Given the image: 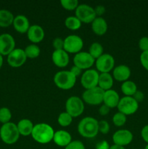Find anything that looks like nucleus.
I'll use <instances>...</instances> for the list:
<instances>
[{"instance_id": "a878e982", "label": "nucleus", "mask_w": 148, "mask_h": 149, "mask_svg": "<svg viewBox=\"0 0 148 149\" xmlns=\"http://www.w3.org/2000/svg\"><path fill=\"white\" fill-rule=\"evenodd\" d=\"M137 90V86L133 81L127 80L122 83L121 91L125 95V96L132 97Z\"/></svg>"}, {"instance_id": "de8ad7c7", "label": "nucleus", "mask_w": 148, "mask_h": 149, "mask_svg": "<svg viewBox=\"0 0 148 149\" xmlns=\"http://www.w3.org/2000/svg\"><path fill=\"white\" fill-rule=\"evenodd\" d=\"M145 149H148V144H147V146H145Z\"/></svg>"}, {"instance_id": "39448f33", "label": "nucleus", "mask_w": 148, "mask_h": 149, "mask_svg": "<svg viewBox=\"0 0 148 149\" xmlns=\"http://www.w3.org/2000/svg\"><path fill=\"white\" fill-rule=\"evenodd\" d=\"M65 110L73 118L78 117L84 111V101L78 96H71L66 100Z\"/></svg>"}, {"instance_id": "e433bc0d", "label": "nucleus", "mask_w": 148, "mask_h": 149, "mask_svg": "<svg viewBox=\"0 0 148 149\" xmlns=\"http://www.w3.org/2000/svg\"><path fill=\"white\" fill-rule=\"evenodd\" d=\"M52 45L55 48V50H59V49H63L64 47V39L59 37L55 38L52 42Z\"/></svg>"}, {"instance_id": "a19ab883", "label": "nucleus", "mask_w": 148, "mask_h": 149, "mask_svg": "<svg viewBox=\"0 0 148 149\" xmlns=\"http://www.w3.org/2000/svg\"><path fill=\"white\" fill-rule=\"evenodd\" d=\"M141 136L142 139L148 144V125H145L141 130Z\"/></svg>"}, {"instance_id": "a211bd4d", "label": "nucleus", "mask_w": 148, "mask_h": 149, "mask_svg": "<svg viewBox=\"0 0 148 149\" xmlns=\"http://www.w3.org/2000/svg\"><path fill=\"white\" fill-rule=\"evenodd\" d=\"M131 69L126 65H119L113 68V77L118 81H126L130 77Z\"/></svg>"}, {"instance_id": "58836bf2", "label": "nucleus", "mask_w": 148, "mask_h": 149, "mask_svg": "<svg viewBox=\"0 0 148 149\" xmlns=\"http://www.w3.org/2000/svg\"><path fill=\"white\" fill-rule=\"evenodd\" d=\"M132 97H133V99H134L136 102L140 103V102L143 101L144 99H145V94H144L142 91H140V90H137Z\"/></svg>"}, {"instance_id": "f704fd0d", "label": "nucleus", "mask_w": 148, "mask_h": 149, "mask_svg": "<svg viewBox=\"0 0 148 149\" xmlns=\"http://www.w3.org/2000/svg\"><path fill=\"white\" fill-rule=\"evenodd\" d=\"M65 149H85L84 143L80 141H71V143L68 144Z\"/></svg>"}, {"instance_id": "7c9ffc66", "label": "nucleus", "mask_w": 148, "mask_h": 149, "mask_svg": "<svg viewBox=\"0 0 148 149\" xmlns=\"http://www.w3.org/2000/svg\"><path fill=\"white\" fill-rule=\"evenodd\" d=\"M12 118V113L8 108L3 107L0 109V122L3 125L10 122Z\"/></svg>"}, {"instance_id": "6ab92c4d", "label": "nucleus", "mask_w": 148, "mask_h": 149, "mask_svg": "<svg viewBox=\"0 0 148 149\" xmlns=\"http://www.w3.org/2000/svg\"><path fill=\"white\" fill-rule=\"evenodd\" d=\"M12 24L15 29L21 33H27L30 26L28 17L23 15H18L15 17Z\"/></svg>"}, {"instance_id": "f3484780", "label": "nucleus", "mask_w": 148, "mask_h": 149, "mask_svg": "<svg viewBox=\"0 0 148 149\" xmlns=\"http://www.w3.org/2000/svg\"><path fill=\"white\" fill-rule=\"evenodd\" d=\"M52 59L55 65L59 68L66 67L70 61L68 53L64 49L54 51L52 55Z\"/></svg>"}, {"instance_id": "412c9836", "label": "nucleus", "mask_w": 148, "mask_h": 149, "mask_svg": "<svg viewBox=\"0 0 148 149\" xmlns=\"http://www.w3.org/2000/svg\"><path fill=\"white\" fill-rule=\"evenodd\" d=\"M120 97L118 93L113 90H109L104 91L103 97V103L104 105L108 106L110 109L117 107L120 101Z\"/></svg>"}, {"instance_id": "423d86ee", "label": "nucleus", "mask_w": 148, "mask_h": 149, "mask_svg": "<svg viewBox=\"0 0 148 149\" xmlns=\"http://www.w3.org/2000/svg\"><path fill=\"white\" fill-rule=\"evenodd\" d=\"M104 93V90L100 88L98 86L94 88L86 90L82 94L83 100L87 104L92 106L100 105L103 102Z\"/></svg>"}, {"instance_id": "6e6552de", "label": "nucleus", "mask_w": 148, "mask_h": 149, "mask_svg": "<svg viewBox=\"0 0 148 149\" xmlns=\"http://www.w3.org/2000/svg\"><path fill=\"white\" fill-rule=\"evenodd\" d=\"M75 16L81 23H90L97 17L94 8L86 4H81L75 9Z\"/></svg>"}, {"instance_id": "f8f14e48", "label": "nucleus", "mask_w": 148, "mask_h": 149, "mask_svg": "<svg viewBox=\"0 0 148 149\" xmlns=\"http://www.w3.org/2000/svg\"><path fill=\"white\" fill-rule=\"evenodd\" d=\"M74 65L83 69H90L95 63V59L89 53V52H79L76 53L73 58Z\"/></svg>"}, {"instance_id": "f257e3e1", "label": "nucleus", "mask_w": 148, "mask_h": 149, "mask_svg": "<svg viewBox=\"0 0 148 149\" xmlns=\"http://www.w3.org/2000/svg\"><path fill=\"white\" fill-rule=\"evenodd\" d=\"M54 134L55 131L50 125L46 123H39L34 125L31 136L39 143L46 144L53 141Z\"/></svg>"}, {"instance_id": "79ce46f5", "label": "nucleus", "mask_w": 148, "mask_h": 149, "mask_svg": "<svg viewBox=\"0 0 148 149\" xmlns=\"http://www.w3.org/2000/svg\"><path fill=\"white\" fill-rule=\"evenodd\" d=\"M110 108L108 106H107L106 105L103 104L99 109V113L102 116H105V115L108 114L109 112H110Z\"/></svg>"}, {"instance_id": "4be33fe9", "label": "nucleus", "mask_w": 148, "mask_h": 149, "mask_svg": "<svg viewBox=\"0 0 148 149\" xmlns=\"http://www.w3.org/2000/svg\"><path fill=\"white\" fill-rule=\"evenodd\" d=\"M107 23L103 17H97L91 23V29L98 36H102L107 31Z\"/></svg>"}, {"instance_id": "a18cd8bd", "label": "nucleus", "mask_w": 148, "mask_h": 149, "mask_svg": "<svg viewBox=\"0 0 148 149\" xmlns=\"http://www.w3.org/2000/svg\"><path fill=\"white\" fill-rule=\"evenodd\" d=\"M110 149H126L123 146H118V145H113L110 146Z\"/></svg>"}, {"instance_id": "72a5a7b5", "label": "nucleus", "mask_w": 148, "mask_h": 149, "mask_svg": "<svg viewBox=\"0 0 148 149\" xmlns=\"http://www.w3.org/2000/svg\"><path fill=\"white\" fill-rule=\"evenodd\" d=\"M99 132L102 134H107L110 131V125L106 120H101L98 122Z\"/></svg>"}, {"instance_id": "aec40b11", "label": "nucleus", "mask_w": 148, "mask_h": 149, "mask_svg": "<svg viewBox=\"0 0 148 149\" xmlns=\"http://www.w3.org/2000/svg\"><path fill=\"white\" fill-rule=\"evenodd\" d=\"M53 141L55 144L60 147H66L72 141V137L68 132L65 130H58L55 132Z\"/></svg>"}, {"instance_id": "c9c22d12", "label": "nucleus", "mask_w": 148, "mask_h": 149, "mask_svg": "<svg viewBox=\"0 0 148 149\" xmlns=\"http://www.w3.org/2000/svg\"><path fill=\"white\" fill-rule=\"evenodd\" d=\"M139 47L142 52L148 51V37L143 36L139 41Z\"/></svg>"}, {"instance_id": "20e7f679", "label": "nucleus", "mask_w": 148, "mask_h": 149, "mask_svg": "<svg viewBox=\"0 0 148 149\" xmlns=\"http://www.w3.org/2000/svg\"><path fill=\"white\" fill-rule=\"evenodd\" d=\"M77 78L70 71H60L55 74L54 82L61 90H68L73 88L76 82Z\"/></svg>"}, {"instance_id": "c756f323", "label": "nucleus", "mask_w": 148, "mask_h": 149, "mask_svg": "<svg viewBox=\"0 0 148 149\" xmlns=\"http://www.w3.org/2000/svg\"><path fill=\"white\" fill-rule=\"evenodd\" d=\"M57 122L60 126L62 127H68L72 123L73 117L68 113L62 112L59 115L57 118Z\"/></svg>"}, {"instance_id": "ddd939ff", "label": "nucleus", "mask_w": 148, "mask_h": 149, "mask_svg": "<svg viewBox=\"0 0 148 149\" xmlns=\"http://www.w3.org/2000/svg\"><path fill=\"white\" fill-rule=\"evenodd\" d=\"M27 60L24 49L15 48L7 55V63L13 68L22 66Z\"/></svg>"}, {"instance_id": "b1692460", "label": "nucleus", "mask_w": 148, "mask_h": 149, "mask_svg": "<svg viewBox=\"0 0 148 149\" xmlns=\"http://www.w3.org/2000/svg\"><path fill=\"white\" fill-rule=\"evenodd\" d=\"M113 85V77L110 73H101L99 77L98 87L104 91L111 90Z\"/></svg>"}, {"instance_id": "37998d69", "label": "nucleus", "mask_w": 148, "mask_h": 149, "mask_svg": "<svg viewBox=\"0 0 148 149\" xmlns=\"http://www.w3.org/2000/svg\"><path fill=\"white\" fill-rule=\"evenodd\" d=\"M94 11L97 15V17H101L102 15L105 13V7L102 5H98L94 8Z\"/></svg>"}, {"instance_id": "473e14b6", "label": "nucleus", "mask_w": 148, "mask_h": 149, "mask_svg": "<svg viewBox=\"0 0 148 149\" xmlns=\"http://www.w3.org/2000/svg\"><path fill=\"white\" fill-rule=\"evenodd\" d=\"M60 4L63 8L68 10H73L79 5L78 0H61Z\"/></svg>"}, {"instance_id": "49530a36", "label": "nucleus", "mask_w": 148, "mask_h": 149, "mask_svg": "<svg viewBox=\"0 0 148 149\" xmlns=\"http://www.w3.org/2000/svg\"><path fill=\"white\" fill-rule=\"evenodd\" d=\"M3 62H4V60H3V56L0 54V68H1L3 65Z\"/></svg>"}, {"instance_id": "7ed1b4c3", "label": "nucleus", "mask_w": 148, "mask_h": 149, "mask_svg": "<svg viewBox=\"0 0 148 149\" xmlns=\"http://www.w3.org/2000/svg\"><path fill=\"white\" fill-rule=\"evenodd\" d=\"M17 125L12 122L4 124L0 128V138L6 144H14L18 141L20 137Z\"/></svg>"}, {"instance_id": "0eeeda50", "label": "nucleus", "mask_w": 148, "mask_h": 149, "mask_svg": "<svg viewBox=\"0 0 148 149\" xmlns=\"http://www.w3.org/2000/svg\"><path fill=\"white\" fill-rule=\"evenodd\" d=\"M117 108L119 112L126 116L131 115L137 111L139 109V103L136 102L133 97L124 96L120 99Z\"/></svg>"}, {"instance_id": "c85d7f7f", "label": "nucleus", "mask_w": 148, "mask_h": 149, "mask_svg": "<svg viewBox=\"0 0 148 149\" xmlns=\"http://www.w3.org/2000/svg\"><path fill=\"white\" fill-rule=\"evenodd\" d=\"M24 51L27 58H30V59H33V58H37L38 56H39L41 52L39 47L35 45V44H31V45H28L25 48Z\"/></svg>"}, {"instance_id": "2f4dec72", "label": "nucleus", "mask_w": 148, "mask_h": 149, "mask_svg": "<svg viewBox=\"0 0 148 149\" xmlns=\"http://www.w3.org/2000/svg\"><path fill=\"white\" fill-rule=\"evenodd\" d=\"M127 118L126 116L120 112L115 113L114 116H113V122L115 126L117 127H122L126 124Z\"/></svg>"}, {"instance_id": "dca6fc26", "label": "nucleus", "mask_w": 148, "mask_h": 149, "mask_svg": "<svg viewBox=\"0 0 148 149\" xmlns=\"http://www.w3.org/2000/svg\"><path fill=\"white\" fill-rule=\"evenodd\" d=\"M44 30L39 25L30 26L27 32L28 38L33 44L39 43L41 42L44 38Z\"/></svg>"}, {"instance_id": "9b49d317", "label": "nucleus", "mask_w": 148, "mask_h": 149, "mask_svg": "<svg viewBox=\"0 0 148 149\" xmlns=\"http://www.w3.org/2000/svg\"><path fill=\"white\" fill-rule=\"evenodd\" d=\"M96 68L100 73H109L113 69L115 65V59L113 55L104 53L95 61Z\"/></svg>"}, {"instance_id": "4c0bfd02", "label": "nucleus", "mask_w": 148, "mask_h": 149, "mask_svg": "<svg viewBox=\"0 0 148 149\" xmlns=\"http://www.w3.org/2000/svg\"><path fill=\"white\" fill-rule=\"evenodd\" d=\"M140 62L142 66L148 71V51L142 52L140 55Z\"/></svg>"}, {"instance_id": "f03ea898", "label": "nucleus", "mask_w": 148, "mask_h": 149, "mask_svg": "<svg viewBox=\"0 0 148 149\" xmlns=\"http://www.w3.org/2000/svg\"><path fill=\"white\" fill-rule=\"evenodd\" d=\"M98 122L97 119L91 116L84 118L78 125V133L84 138H94L99 132Z\"/></svg>"}, {"instance_id": "ea45409f", "label": "nucleus", "mask_w": 148, "mask_h": 149, "mask_svg": "<svg viewBox=\"0 0 148 149\" xmlns=\"http://www.w3.org/2000/svg\"><path fill=\"white\" fill-rule=\"evenodd\" d=\"M110 146L107 141H102L97 143L95 146L96 149H110Z\"/></svg>"}, {"instance_id": "393cba45", "label": "nucleus", "mask_w": 148, "mask_h": 149, "mask_svg": "<svg viewBox=\"0 0 148 149\" xmlns=\"http://www.w3.org/2000/svg\"><path fill=\"white\" fill-rule=\"evenodd\" d=\"M14 15L7 10H0V27H8L13 23Z\"/></svg>"}, {"instance_id": "bb28decb", "label": "nucleus", "mask_w": 148, "mask_h": 149, "mask_svg": "<svg viewBox=\"0 0 148 149\" xmlns=\"http://www.w3.org/2000/svg\"><path fill=\"white\" fill-rule=\"evenodd\" d=\"M103 52H104V49H103L102 45L99 42H93L90 45L89 49V53L95 60L102 55L104 54Z\"/></svg>"}, {"instance_id": "1a4fd4ad", "label": "nucleus", "mask_w": 148, "mask_h": 149, "mask_svg": "<svg viewBox=\"0 0 148 149\" xmlns=\"http://www.w3.org/2000/svg\"><path fill=\"white\" fill-rule=\"evenodd\" d=\"M84 46L83 39L78 35H69L64 39L63 49L68 53H78Z\"/></svg>"}, {"instance_id": "5701e85b", "label": "nucleus", "mask_w": 148, "mask_h": 149, "mask_svg": "<svg viewBox=\"0 0 148 149\" xmlns=\"http://www.w3.org/2000/svg\"><path fill=\"white\" fill-rule=\"evenodd\" d=\"M17 127L20 135L26 137L28 135H31L34 125L30 119H23L19 121Z\"/></svg>"}, {"instance_id": "c03bdc74", "label": "nucleus", "mask_w": 148, "mask_h": 149, "mask_svg": "<svg viewBox=\"0 0 148 149\" xmlns=\"http://www.w3.org/2000/svg\"><path fill=\"white\" fill-rule=\"evenodd\" d=\"M70 71H71V72L72 73V74H73V75L75 76V77L77 78V77H79V76L81 74V72H82V70H81L80 68H78V67H77L76 65H74L73 66L71 67V70H70Z\"/></svg>"}, {"instance_id": "4468645a", "label": "nucleus", "mask_w": 148, "mask_h": 149, "mask_svg": "<svg viewBox=\"0 0 148 149\" xmlns=\"http://www.w3.org/2000/svg\"><path fill=\"white\" fill-rule=\"evenodd\" d=\"M15 47L14 37L10 33H2L0 35V54L1 55H8Z\"/></svg>"}, {"instance_id": "9d476101", "label": "nucleus", "mask_w": 148, "mask_h": 149, "mask_svg": "<svg viewBox=\"0 0 148 149\" xmlns=\"http://www.w3.org/2000/svg\"><path fill=\"white\" fill-rule=\"evenodd\" d=\"M100 74L97 70L88 69L83 73L81 77V83L86 90L94 88L98 86Z\"/></svg>"}, {"instance_id": "2eb2a0df", "label": "nucleus", "mask_w": 148, "mask_h": 149, "mask_svg": "<svg viewBox=\"0 0 148 149\" xmlns=\"http://www.w3.org/2000/svg\"><path fill=\"white\" fill-rule=\"evenodd\" d=\"M133 134L128 130H119L113 135V141L115 145L123 146L129 145L133 141Z\"/></svg>"}, {"instance_id": "cd10ccee", "label": "nucleus", "mask_w": 148, "mask_h": 149, "mask_svg": "<svg viewBox=\"0 0 148 149\" xmlns=\"http://www.w3.org/2000/svg\"><path fill=\"white\" fill-rule=\"evenodd\" d=\"M65 25L68 29L75 31L81 28V22L76 16H69L65 20Z\"/></svg>"}]
</instances>
